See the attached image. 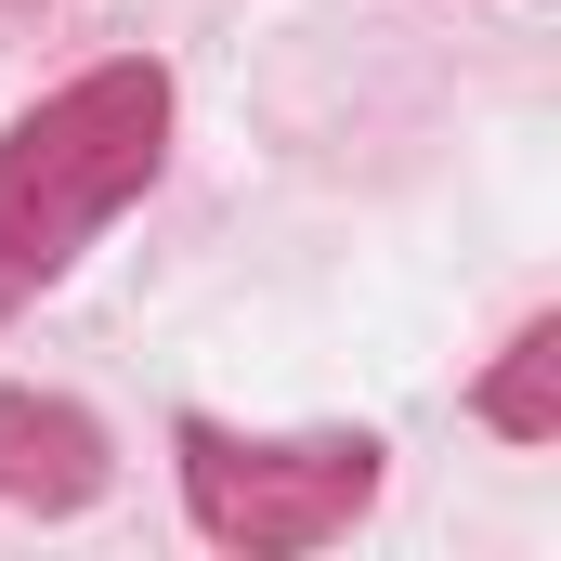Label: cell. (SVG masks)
<instances>
[{"mask_svg":"<svg viewBox=\"0 0 561 561\" xmlns=\"http://www.w3.org/2000/svg\"><path fill=\"white\" fill-rule=\"evenodd\" d=\"M170 457H183V510H196V536L236 561H313L340 549L366 510H379V431H300V444H262V431L236 419H183L170 431Z\"/></svg>","mask_w":561,"mask_h":561,"instance_id":"cell-2","label":"cell"},{"mask_svg":"<svg viewBox=\"0 0 561 561\" xmlns=\"http://www.w3.org/2000/svg\"><path fill=\"white\" fill-rule=\"evenodd\" d=\"M470 419L496 444H561V313H536L483 379H470Z\"/></svg>","mask_w":561,"mask_h":561,"instance_id":"cell-4","label":"cell"},{"mask_svg":"<svg viewBox=\"0 0 561 561\" xmlns=\"http://www.w3.org/2000/svg\"><path fill=\"white\" fill-rule=\"evenodd\" d=\"M170 170V66L105 53L0 131V313L39 300L144 183Z\"/></svg>","mask_w":561,"mask_h":561,"instance_id":"cell-1","label":"cell"},{"mask_svg":"<svg viewBox=\"0 0 561 561\" xmlns=\"http://www.w3.org/2000/svg\"><path fill=\"white\" fill-rule=\"evenodd\" d=\"M118 483V444L92 405H66V392H39V379H0V510H39V523H66V510H92Z\"/></svg>","mask_w":561,"mask_h":561,"instance_id":"cell-3","label":"cell"}]
</instances>
